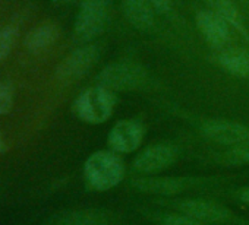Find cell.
Wrapping results in <instances>:
<instances>
[{
  "label": "cell",
  "mask_w": 249,
  "mask_h": 225,
  "mask_svg": "<svg viewBox=\"0 0 249 225\" xmlns=\"http://www.w3.org/2000/svg\"><path fill=\"white\" fill-rule=\"evenodd\" d=\"M126 174L123 160L114 151H97L84 164L87 184L97 192H106L119 186Z\"/></svg>",
  "instance_id": "6da1fadb"
},
{
  "label": "cell",
  "mask_w": 249,
  "mask_h": 225,
  "mask_svg": "<svg viewBox=\"0 0 249 225\" xmlns=\"http://www.w3.org/2000/svg\"><path fill=\"white\" fill-rule=\"evenodd\" d=\"M116 107V94L104 86H92L79 94L75 101L76 116L89 125L107 122Z\"/></svg>",
  "instance_id": "7a4b0ae2"
},
{
  "label": "cell",
  "mask_w": 249,
  "mask_h": 225,
  "mask_svg": "<svg viewBox=\"0 0 249 225\" xmlns=\"http://www.w3.org/2000/svg\"><path fill=\"white\" fill-rule=\"evenodd\" d=\"M147 70L132 62H116L107 64L97 75V85L104 86L113 92L134 91L147 83Z\"/></svg>",
  "instance_id": "3957f363"
},
{
  "label": "cell",
  "mask_w": 249,
  "mask_h": 225,
  "mask_svg": "<svg viewBox=\"0 0 249 225\" xmlns=\"http://www.w3.org/2000/svg\"><path fill=\"white\" fill-rule=\"evenodd\" d=\"M110 0H82L75 22V34L82 41L97 38L106 28Z\"/></svg>",
  "instance_id": "277c9868"
},
{
  "label": "cell",
  "mask_w": 249,
  "mask_h": 225,
  "mask_svg": "<svg viewBox=\"0 0 249 225\" xmlns=\"http://www.w3.org/2000/svg\"><path fill=\"white\" fill-rule=\"evenodd\" d=\"M202 135L218 145L223 146H248L249 145V126L226 120V119H211L201 125Z\"/></svg>",
  "instance_id": "5b68a950"
},
{
  "label": "cell",
  "mask_w": 249,
  "mask_h": 225,
  "mask_svg": "<svg viewBox=\"0 0 249 225\" xmlns=\"http://www.w3.org/2000/svg\"><path fill=\"white\" fill-rule=\"evenodd\" d=\"M178 157L179 152L176 146L170 144H154L135 157L132 168L142 176H154L172 167L178 161Z\"/></svg>",
  "instance_id": "8992f818"
},
{
  "label": "cell",
  "mask_w": 249,
  "mask_h": 225,
  "mask_svg": "<svg viewBox=\"0 0 249 225\" xmlns=\"http://www.w3.org/2000/svg\"><path fill=\"white\" fill-rule=\"evenodd\" d=\"M178 210L188 216H192L205 224H227L234 221V213L217 202L205 199H183L176 203Z\"/></svg>",
  "instance_id": "52a82bcc"
},
{
  "label": "cell",
  "mask_w": 249,
  "mask_h": 225,
  "mask_svg": "<svg viewBox=\"0 0 249 225\" xmlns=\"http://www.w3.org/2000/svg\"><path fill=\"white\" fill-rule=\"evenodd\" d=\"M145 128L138 120H119L110 129L108 133V146L111 151L120 154H131L135 152L144 141Z\"/></svg>",
  "instance_id": "ba28073f"
},
{
  "label": "cell",
  "mask_w": 249,
  "mask_h": 225,
  "mask_svg": "<svg viewBox=\"0 0 249 225\" xmlns=\"http://www.w3.org/2000/svg\"><path fill=\"white\" fill-rule=\"evenodd\" d=\"M132 187L142 193L160 194V196H173L179 194L192 186L198 184L196 178L189 177H156V176H142L132 180Z\"/></svg>",
  "instance_id": "9c48e42d"
},
{
  "label": "cell",
  "mask_w": 249,
  "mask_h": 225,
  "mask_svg": "<svg viewBox=\"0 0 249 225\" xmlns=\"http://www.w3.org/2000/svg\"><path fill=\"white\" fill-rule=\"evenodd\" d=\"M98 57V48L95 46H84L72 51L57 69V76L62 80L71 82L85 75Z\"/></svg>",
  "instance_id": "30bf717a"
},
{
  "label": "cell",
  "mask_w": 249,
  "mask_h": 225,
  "mask_svg": "<svg viewBox=\"0 0 249 225\" xmlns=\"http://www.w3.org/2000/svg\"><path fill=\"white\" fill-rule=\"evenodd\" d=\"M196 25L201 31V34L205 37V40L215 46V47H223L230 37L229 32V24L220 18L217 14H214L211 9L201 11L196 15Z\"/></svg>",
  "instance_id": "8fae6325"
},
{
  "label": "cell",
  "mask_w": 249,
  "mask_h": 225,
  "mask_svg": "<svg viewBox=\"0 0 249 225\" xmlns=\"http://www.w3.org/2000/svg\"><path fill=\"white\" fill-rule=\"evenodd\" d=\"M123 14L128 22L140 31H147L154 25V8L148 0H122Z\"/></svg>",
  "instance_id": "7c38bea8"
},
{
  "label": "cell",
  "mask_w": 249,
  "mask_h": 225,
  "mask_svg": "<svg viewBox=\"0 0 249 225\" xmlns=\"http://www.w3.org/2000/svg\"><path fill=\"white\" fill-rule=\"evenodd\" d=\"M110 215L101 209H79L63 213L52 225H108Z\"/></svg>",
  "instance_id": "4fadbf2b"
},
{
  "label": "cell",
  "mask_w": 249,
  "mask_h": 225,
  "mask_svg": "<svg viewBox=\"0 0 249 225\" xmlns=\"http://www.w3.org/2000/svg\"><path fill=\"white\" fill-rule=\"evenodd\" d=\"M59 38V28L53 24H43L34 28L25 38V47L33 53H40L52 47Z\"/></svg>",
  "instance_id": "5bb4252c"
},
{
  "label": "cell",
  "mask_w": 249,
  "mask_h": 225,
  "mask_svg": "<svg viewBox=\"0 0 249 225\" xmlns=\"http://www.w3.org/2000/svg\"><path fill=\"white\" fill-rule=\"evenodd\" d=\"M218 64L231 76H249V53L243 50H224L218 54Z\"/></svg>",
  "instance_id": "9a60e30c"
},
{
  "label": "cell",
  "mask_w": 249,
  "mask_h": 225,
  "mask_svg": "<svg viewBox=\"0 0 249 225\" xmlns=\"http://www.w3.org/2000/svg\"><path fill=\"white\" fill-rule=\"evenodd\" d=\"M207 3H208L210 9L214 14H217L220 18H223L229 25H231L240 31L243 30L239 11L236 9L233 0H207Z\"/></svg>",
  "instance_id": "2e32d148"
},
{
  "label": "cell",
  "mask_w": 249,
  "mask_h": 225,
  "mask_svg": "<svg viewBox=\"0 0 249 225\" xmlns=\"http://www.w3.org/2000/svg\"><path fill=\"white\" fill-rule=\"evenodd\" d=\"M17 40H18V28L17 27L9 25L0 31V63L9 56Z\"/></svg>",
  "instance_id": "e0dca14e"
},
{
  "label": "cell",
  "mask_w": 249,
  "mask_h": 225,
  "mask_svg": "<svg viewBox=\"0 0 249 225\" xmlns=\"http://www.w3.org/2000/svg\"><path fill=\"white\" fill-rule=\"evenodd\" d=\"M249 146V145H248ZM236 146L220 155V162L224 165H245L249 164V148Z\"/></svg>",
  "instance_id": "ac0fdd59"
},
{
  "label": "cell",
  "mask_w": 249,
  "mask_h": 225,
  "mask_svg": "<svg viewBox=\"0 0 249 225\" xmlns=\"http://www.w3.org/2000/svg\"><path fill=\"white\" fill-rule=\"evenodd\" d=\"M161 225H210V224L198 221L185 213H170L163 218Z\"/></svg>",
  "instance_id": "d6986e66"
},
{
  "label": "cell",
  "mask_w": 249,
  "mask_h": 225,
  "mask_svg": "<svg viewBox=\"0 0 249 225\" xmlns=\"http://www.w3.org/2000/svg\"><path fill=\"white\" fill-rule=\"evenodd\" d=\"M12 104H14L12 88L5 82H0V116L8 114L12 108Z\"/></svg>",
  "instance_id": "ffe728a7"
},
{
  "label": "cell",
  "mask_w": 249,
  "mask_h": 225,
  "mask_svg": "<svg viewBox=\"0 0 249 225\" xmlns=\"http://www.w3.org/2000/svg\"><path fill=\"white\" fill-rule=\"evenodd\" d=\"M151 6L154 8L156 12L159 14H167L172 9V2L170 0H148Z\"/></svg>",
  "instance_id": "44dd1931"
},
{
  "label": "cell",
  "mask_w": 249,
  "mask_h": 225,
  "mask_svg": "<svg viewBox=\"0 0 249 225\" xmlns=\"http://www.w3.org/2000/svg\"><path fill=\"white\" fill-rule=\"evenodd\" d=\"M237 199L242 203H245V205L249 206V186H246V187H243V189H240L237 192Z\"/></svg>",
  "instance_id": "7402d4cb"
},
{
  "label": "cell",
  "mask_w": 249,
  "mask_h": 225,
  "mask_svg": "<svg viewBox=\"0 0 249 225\" xmlns=\"http://www.w3.org/2000/svg\"><path fill=\"white\" fill-rule=\"evenodd\" d=\"M5 151H6V142H5V139H3L2 132H0V154L5 152Z\"/></svg>",
  "instance_id": "603a6c76"
},
{
  "label": "cell",
  "mask_w": 249,
  "mask_h": 225,
  "mask_svg": "<svg viewBox=\"0 0 249 225\" xmlns=\"http://www.w3.org/2000/svg\"><path fill=\"white\" fill-rule=\"evenodd\" d=\"M54 3H57V5H62V3H68L69 0H53Z\"/></svg>",
  "instance_id": "cb8c5ba5"
}]
</instances>
